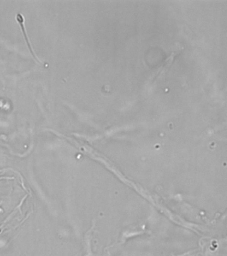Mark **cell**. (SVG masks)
I'll return each mask as SVG.
<instances>
[{"instance_id":"1","label":"cell","mask_w":227,"mask_h":256,"mask_svg":"<svg viewBox=\"0 0 227 256\" xmlns=\"http://www.w3.org/2000/svg\"><path fill=\"white\" fill-rule=\"evenodd\" d=\"M16 20L18 21L19 24H20V25L21 28V30H22V31H23V33L24 36H25V39H26V42H27V46H28V47H29V49H30V50L31 51V54L33 55V56L35 58H36V59H37V58H36V56H35V55H34V53H33V52L32 51V49H31V46H30V42H29V40H28L27 36H26V32H25V29H24V27H23V15H21V14H18L16 15Z\"/></svg>"}]
</instances>
